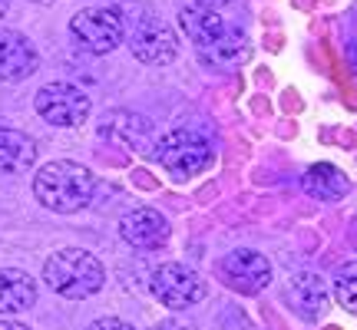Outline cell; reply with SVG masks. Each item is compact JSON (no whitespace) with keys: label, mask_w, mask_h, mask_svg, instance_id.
Masks as SVG:
<instances>
[{"label":"cell","mask_w":357,"mask_h":330,"mask_svg":"<svg viewBox=\"0 0 357 330\" xmlns=\"http://www.w3.org/2000/svg\"><path fill=\"white\" fill-rule=\"evenodd\" d=\"M33 191H37V202L47 205L50 212H79L96 195V175L86 165L56 159V162L43 165L37 172Z\"/></svg>","instance_id":"1"},{"label":"cell","mask_w":357,"mask_h":330,"mask_svg":"<svg viewBox=\"0 0 357 330\" xmlns=\"http://www.w3.org/2000/svg\"><path fill=\"white\" fill-rule=\"evenodd\" d=\"M102 265L83 248H63L53 251L43 265V281L50 284V291L63 294V297H89L102 288Z\"/></svg>","instance_id":"2"},{"label":"cell","mask_w":357,"mask_h":330,"mask_svg":"<svg viewBox=\"0 0 357 330\" xmlns=\"http://www.w3.org/2000/svg\"><path fill=\"white\" fill-rule=\"evenodd\" d=\"M153 159L162 165L172 178L185 182V178L199 175L202 168L212 165L215 149H212V142L205 139L202 132H195V129H169L166 136H159V139L153 142Z\"/></svg>","instance_id":"3"},{"label":"cell","mask_w":357,"mask_h":330,"mask_svg":"<svg viewBox=\"0 0 357 330\" xmlns=\"http://www.w3.org/2000/svg\"><path fill=\"white\" fill-rule=\"evenodd\" d=\"M70 33L86 53H113L126 40V20L116 7H86L70 20Z\"/></svg>","instance_id":"4"},{"label":"cell","mask_w":357,"mask_h":330,"mask_svg":"<svg viewBox=\"0 0 357 330\" xmlns=\"http://www.w3.org/2000/svg\"><path fill=\"white\" fill-rule=\"evenodd\" d=\"M37 113L50 123V126L60 129H73L79 123H86L89 113H93V102L79 86L73 83H47V86L37 93Z\"/></svg>","instance_id":"5"},{"label":"cell","mask_w":357,"mask_h":330,"mask_svg":"<svg viewBox=\"0 0 357 330\" xmlns=\"http://www.w3.org/2000/svg\"><path fill=\"white\" fill-rule=\"evenodd\" d=\"M126 40H129L132 56L142 60V63H149V66H166L178 56L176 30H172L169 24H162V20H155V17H142V20H136V26L126 33Z\"/></svg>","instance_id":"6"},{"label":"cell","mask_w":357,"mask_h":330,"mask_svg":"<svg viewBox=\"0 0 357 330\" xmlns=\"http://www.w3.org/2000/svg\"><path fill=\"white\" fill-rule=\"evenodd\" d=\"M149 288H153V294L169 311H185V307L199 304L205 297V288H202V281H199V274L192 267L178 265V261H169V265L155 267Z\"/></svg>","instance_id":"7"},{"label":"cell","mask_w":357,"mask_h":330,"mask_svg":"<svg viewBox=\"0 0 357 330\" xmlns=\"http://www.w3.org/2000/svg\"><path fill=\"white\" fill-rule=\"evenodd\" d=\"M218 278L225 281L229 288H235L238 294H258L271 284V265L265 254L238 248V251L225 254L218 261Z\"/></svg>","instance_id":"8"},{"label":"cell","mask_w":357,"mask_h":330,"mask_svg":"<svg viewBox=\"0 0 357 330\" xmlns=\"http://www.w3.org/2000/svg\"><path fill=\"white\" fill-rule=\"evenodd\" d=\"M119 235L132 248L153 251V248H162L169 242V221L155 208H132L119 221Z\"/></svg>","instance_id":"9"},{"label":"cell","mask_w":357,"mask_h":330,"mask_svg":"<svg viewBox=\"0 0 357 330\" xmlns=\"http://www.w3.org/2000/svg\"><path fill=\"white\" fill-rule=\"evenodd\" d=\"M178 26H182V33L192 40V47L199 53H208L231 33V26L212 7H185L178 13Z\"/></svg>","instance_id":"10"},{"label":"cell","mask_w":357,"mask_h":330,"mask_svg":"<svg viewBox=\"0 0 357 330\" xmlns=\"http://www.w3.org/2000/svg\"><path fill=\"white\" fill-rule=\"evenodd\" d=\"M100 136L113 142H123L129 149H149L153 152V123L139 113H129V109H113L109 116H102L100 123Z\"/></svg>","instance_id":"11"},{"label":"cell","mask_w":357,"mask_h":330,"mask_svg":"<svg viewBox=\"0 0 357 330\" xmlns=\"http://www.w3.org/2000/svg\"><path fill=\"white\" fill-rule=\"evenodd\" d=\"M37 47L13 30H0V79H24L37 70Z\"/></svg>","instance_id":"12"},{"label":"cell","mask_w":357,"mask_h":330,"mask_svg":"<svg viewBox=\"0 0 357 330\" xmlns=\"http://www.w3.org/2000/svg\"><path fill=\"white\" fill-rule=\"evenodd\" d=\"M288 301L301 317L318 320L328 311V284L318 274H294L288 284Z\"/></svg>","instance_id":"13"},{"label":"cell","mask_w":357,"mask_h":330,"mask_svg":"<svg viewBox=\"0 0 357 330\" xmlns=\"http://www.w3.org/2000/svg\"><path fill=\"white\" fill-rule=\"evenodd\" d=\"M37 301V281L26 271L0 267V314H20L30 311Z\"/></svg>","instance_id":"14"},{"label":"cell","mask_w":357,"mask_h":330,"mask_svg":"<svg viewBox=\"0 0 357 330\" xmlns=\"http://www.w3.org/2000/svg\"><path fill=\"white\" fill-rule=\"evenodd\" d=\"M33 162H37V142L26 132L0 129V172L3 175H20Z\"/></svg>","instance_id":"15"},{"label":"cell","mask_w":357,"mask_h":330,"mask_svg":"<svg viewBox=\"0 0 357 330\" xmlns=\"http://www.w3.org/2000/svg\"><path fill=\"white\" fill-rule=\"evenodd\" d=\"M301 185L305 191H311L314 198L321 202H337V198H344L347 189H351V182L341 168H334V165H311L301 178Z\"/></svg>","instance_id":"16"},{"label":"cell","mask_w":357,"mask_h":330,"mask_svg":"<svg viewBox=\"0 0 357 330\" xmlns=\"http://www.w3.org/2000/svg\"><path fill=\"white\" fill-rule=\"evenodd\" d=\"M205 56V63L208 66H238L248 56V43H245V37H242V30H235L231 26V33L218 47H212L208 53H202Z\"/></svg>","instance_id":"17"},{"label":"cell","mask_w":357,"mask_h":330,"mask_svg":"<svg viewBox=\"0 0 357 330\" xmlns=\"http://www.w3.org/2000/svg\"><path fill=\"white\" fill-rule=\"evenodd\" d=\"M334 294L341 297V304L357 311V261H347V265L337 267L334 274Z\"/></svg>","instance_id":"18"},{"label":"cell","mask_w":357,"mask_h":330,"mask_svg":"<svg viewBox=\"0 0 357 330\" xmlns=\"http://www.w3.org/2000/svg\"><path fill=\"white\" fill-rule=\"evenodd\" d=\"M86 330H136V327L126 324V320H119V317H100V320H93Z\"/></svg>","instance_id":"19"},{"label":"cell","mask_w":357,"mask_h":330,"mask_svg":"<svg viewBox=\"0 0 357 330\" xmlns=\"http://www.w3.org/2000/svg\"><path fill=\"white\" fill-rule=\"evenodd\" d=\"M347 60H351V66L357 70V40H351V43H347Z\"/></svg>","instance_id":"20"},{"label":"cell","mask_w":357,"mask_h":330,"mask_svg":"<svg viewBox=\"0 0 357 330\" xmlns=\"http://www.w3.org/2000/svg\"><path fill=\"white\" fill-rule=\"evenodd\" d=\"M0 330H30L26 324H17V320H7V324H0Z\"/></svg>","instance_id":"21"},{"label":"cell","mask_w":357,"mask_h":330,"mask_svg":"<svg viewBox=\"0 0 357 330\" xmlns=\"http://www.w3.org/2000/svg\"><path fill=\"white\" fill-rule=\"evenodd\" d=\"M202 7H225V3H231V0H199Z\"/></svg>","instance_id":"22"},{"label":"cell","mask_w":357,"mask_h":330,"mask_svg":"<svg viewBox=\"0 0 357 330\" xmlns=\"http://www.w3.org/2000/svg\"><path fill=\"white\" fill-rule=\"evenodd\" d=\"M7 10H10V0H0V20L7 17Z\"/></svg>","instance_id":"23"},{"label":"cell","mask_w":357,"mask_h":330,"mask_svg":"<svg viewBox=\"0 0 357 330\" xmlns=\"http://www.w3.org/2000/svg\"><path fill=\"white\" fill-rule=\"evenodd\" d=\"M159 330H182V327H159Z\"/></svg>","instance_id":"24"},{"label":"cell","mask_w":357,"mask_h":330,"mask_svg":"<svg viewBox=\"0 0 357 330\" xmlns=\"http://www.w3.org/2000/svg\"><path fill=\"white\" fill-rule=\"evenodd\" d=\"M43 3H53V0H43Z\"/></svg>","instance_id":"25"},{"label":"cell","mask_w":357,"mask_h":330,"mask_svg":"<svg viewBox=\"0 0 357 330\" xmlns=\"http://www.w3.org/2000/svg\"><path fill=\"white\" fill-rule=\"evenodd\" d=\"M354 238H357V231H354Z\"/></svg>","instance_id":"26"}]
</instances>
